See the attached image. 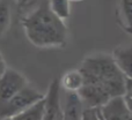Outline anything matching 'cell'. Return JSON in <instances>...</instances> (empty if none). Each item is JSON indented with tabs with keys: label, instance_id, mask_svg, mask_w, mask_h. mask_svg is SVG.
Listing matches in <instances>:
<instances>
[{
	"label": "cell",
	"instance_id": "6da1fadb",
	"mask_svg": "<svg viewBox=\"0 0 132 120\" xmlns=\"http://www.w3.org/2000/svg\"><path fill=\"white\" fill-rule=\"evenodd\" d=\"M22 27L28 41L37 48H59L67 41L64 21L52 13L48 0H42L22 19Z\"/></svg>",
	"mask_w": 132,
	"mask_h": 120
},
{
	"label": "cell",
	"instance_id": "7a4b0ae2",
	"mask_svg": "<svg viewBox=\"0 0 132 120\" xmlns=\"http://www.w3.org/2000/svg\"><path fill=\"white\" fill-rule=\"evenodd\" d=\"M85 81L100 82L110 97H121L124 95L125 76L117 67L111 54L95 53L88 56L79 67Z\"/></svg>",
	"mask_w": 132,
	"mask_h": 120
},
{
	"label": "cell",
	"instance_id": "3957f363",
	"mask_svg": "<svg viewBox=\"0 0 132 120\" xmlns=\"http://www.w3.org/2000/svg\"><path fill=\"white\" fill-rule=\"evenodd\" d=\"M44 97L42 93L29 86V83L23 87L19 93H16L5 105L0 107V120L13 118L14 116L19 114L20 112L24 111L32 104L41 100Z\"/></svg>",
	"mask_w": 132,
	"mask_h": 120
},
{
	"label": "cell",
	"instance_id": "277c9868",
	"mask_svg": "<svg viewBox=\"0 0 132 120\" xmlns=\"http://www.w3.org/2000/svg\"><path fill=\"white\" fill-rule=\"evenodd\" d=\"M27 84V79L20 72L7 67L0 75V107Z\"/></svg>",
	"mask_w": 132,
	"mask_h": 120
},
{
	"label": "cell",
	"instance_id": "5b68a950",
	"mask_svg": "<svg viewBox=\"0 0 132 120\" xmlns=\"http://www.w3.org/2000/svg\"><path fill=\"white\" fill-rule=\"evenodd\" d=\"M78 94L85 109H100L111 98L104 87L96 81H85Z\"/></svg>",
	"mask_w": 132,
	"mask_h": 120
},
{
	"label": "cell",
	"instance_id": "8992f818",
	"mask_svg": "<svg viewBox=\"0 0 132 120\" xmlns=\"http://www.w3.org/2000/svg\"><path fill=\"white\" fill-rule=\"evenodd\" d=\"M59 80H53L44 95V114L43 120H63L62 96H60Z\"/></svg>",
	"mask_w": 132,
	"mask_h": 120
},
{
	"label": "cell",
	"instance_id": "52a82bcc",
	"mask_svg": "<svg viewBox=\"0 0 132 120\" xmlns=\"http://www.w3.org/2000/svg\"><path fill=\"white\" fill-rule=\"evenodd\" d=\"M63 120H81L85 105L79 94L74 91H65L62 99Z\"/></svg>",
	"mask_w": 132,
	"mask_h": 120
},
{
	"label": "cell",
	"instance_id": "ba28073f",
	"mask_svg": "<svg viewBox=\"0 0 132 120\" xmlns=\"http://www.w3.org/2000/svg\"><path fill=\"white\" fill-rule=\"evenodd\" d=\"M98 110L103 120H130L131 117L123 96L110 98Z\"/></svg>",
	"mask_w": 132,
	"mask_h": 120
},
{
	"label": "cell",
	"instance_id": "9c48e42d",
	"mask_svg": "<svg viewBox=\"0 0 132 120\" xmlns=\"http://www.w3.org/2000/svg\"><path fill=\"white\" fill-rule=\"evenodd\" d=\"M111 56L124 76L132 79V45L119 46L115 49Z\"/></svg>",
	"mask_w": 132,
	"mask_h": 120
},
{
	"label": "cell",
	"instance_id": "30bf717a",
	"mask_svg": "<svg viewBox=\"0 0 132 120\" xmlns=\"http://www.w3.org/2000/svg\"><path fill=\"white\" fill-rule=\"evenodd\" d=\"M59 83H60V87L65 91H74V93H78L80 90V88L84 86L85 79H84L82 73L78 68V69L67 70L62 76V79L59 80Z\"/></svg>",
	"mask_w": 132,
	"mask_h": 120
},
{
	"label": "cell",
	"instance_id": "8fae6325",
	"mask_svg": "<svg viewBox=\"0 0 132 120\" xmlns=\"http://www.w3.org/2000/svg\"><path fill=\"white\" fill-rule=\"evenodd\" d=\"M44 114V97L41 100L36 102L26 109L24 111L20 112L19 114L14 116L12 120H43Z\"/></svg>",
	"mask_w": 132,
	"mask_h": 120
},
{
	"label": "cell",
	"instance_id": "7c38bea8",
	"mask_svg": "<svg viewBox=\"0 0 132 120\" xmlns=\"http://www.w3.org/2000/svg\"><path fill=\"white\" fill-rule=\"evenodd\" d=\"M119 21L123 29L132 35V0H119Z\"/></svg>",
	"mask_w": 132,
	"mask_h": 120
},
{
	"label": "cell",
	"instance_id": "4fadbf2b",
	"mask_svg": "<svg viewBox=\"0 0 132 120\" xmlns=\"http://www.w3.org/2000/svg\"><path fill=\"white\" fill-rule=\"evenodd\" d=\"M12 19L11 0H0V38L5 36L9 29Z\"/></svg>",
	"mask_w": 132,
	"mask_h": 120
},
{
	"label": "cell",
	"instance_id": "5bb4252c",
	"mask_svg": "<svg viewBox=\"0 0 132 120\" xmlns=\"http://www.w3.org/2000/svg\"><path fill=\"white\" fill-rule=\"evenodd\" d=\"M49 7L52 13L60 20H66L71 14L70 0H48Z\"/></svg>",
	"mask_w": 132,
	"mask_h": 120
},
{
	"label": "cell",
	"instance_id": "9a60e30c",
	"mask_svg": "<svg viewBox=\"0 0 132 120\" xmlns=\"http://www.w3.org/2000/svg\"><path fill=\"white\" fill-rule=\"evenodd\" d=\"M81 120H101L98 109H85Z\"/></svg>",
	"mask_w": 132,
	"mask_h": 120
},
{
	"label": "cell",
	"instance_id": "2e32d148",
	"mask_svg": "<svg viewBox=\"0 0 132 120\" xmlns=\"http://www.w3.org/2000/svg\"><path fill=\"white\" fill-rule=\"evenodd\" d=\"M123 97L132 99V79L125 77V84H124V95Z\"/></svg>",
	"mask_w": 132,
	"mask_h": 120
},
{
	"label": "cell",
	"instance_id": "e0dca14e",
	"mask_svg": "<svg viewBox=\"0 0 132 120\" xmlns=\"http://www.w3.org/2000/svg\"><path fill=\"white\" fill-rule=\"evenodd\" d=\"M124 100H125V105H126V107H128L129 113H130V116L132 117V99L124 97Z\"/></svg>",
	"mask_w": 132,
	"mask_h": 120
},
{
	"label": "cell",
	"instance_id": "ac0fdd59",
	"mask_svg": "<svg viewBox=\"0 0 132 120\" xmlns=\"http://www.w3.org/2000/svg\"><path fill=\"white\" fill-rule=\"evenodd\" d=\"M7 68V66H6V62H5V60H4V58H2V56L0 54V75L4 73V70Z\"/></svg>",
	"mask_w": 132,
	"mask_h": 120
},
{
	"label": "cell",
	"instance_id": "d6986e66",
	"mask_svg": "<svg viewBox=\"0 0 132 120\" xmlns=\"http://www.w3.org/2000/svg\"><path fill=\"white\" fill-rule=\"evenodd\" d=\"M30 0H18V4L20 5V6H24L26 4H28Z\"/></svg>",
	"mask_w": 132,
	"mask_h": 120
},
{
	"label": "cell",
	"instance_id": "ffe728a7",
	"mask_svg": "<svg viewBox=\"0 0 132 120\" xmlns=\"http://www.w3.org/2000/svg\"><path fill=\"white\" fill-rule=\"evenodd\" d=\"M1 120H12V118H7V119H1Z\"/></svg>",
	"mask_w": 132,
	"mask_h": 120
},
{
	"label": "cell",
	"instance_id": "44dd1931",
	"mask_svg": "<svg viewBox=\"0 0 132 120\" xmlns=\"http://www.w3.org/2000/svg\"><path fill=\"white\" fill-rule=\"evenodd\" d=\"M101 120H103V119H102V117H101Z\"/></svg>",
	"mask_w": 132,
	"mask_h": 120
}]
</instances>
